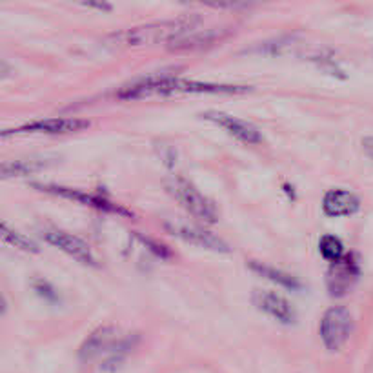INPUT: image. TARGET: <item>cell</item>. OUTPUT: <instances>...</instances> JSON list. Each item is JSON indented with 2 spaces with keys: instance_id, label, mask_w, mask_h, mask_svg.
<instances>
[{
  "instance_id": "6da1fadb",
  "label": "cell",
  "mask_w": 373,
  "mask_h": 373,
  "mask_svg": "<svg viewBox=\"0 0 373 373\" xmlns=\"http://www.w3.org/2000/svg\"><path fill=\"white\" fill-rule=\"evenodd\" d=\"M246 88L222 86V84L197 83L179 77H148L142 80L124 86L119 91L120 99H144L153 95H173V93H237Z\"/></svg>"
},
{
  "instance_id": "7a4b0ae2",
  "label": "cell",
  "mask_w": 373,
  "mask_h": 373,
  "mask_svg": "<svg viewBox=\"0 0 373 373\" xmlns=\"http://www.w3.org/2000/svg\"><path fill=\"white\" fill-rule=\"evenodd\" d=\"M189 29H191V24L186 21H162L124 29L119 33H113L110 38L117 46H152L177 41L188 33Z\"/></svg>"
},
{
  "instance_id": "3957f363",
  "label": "cell",
  "mask_w": 373,
  "mask_h": 373,
  "mask_svg": "<svg viewBox=\"0 0 373 373\" xmlns=\"http://www.w3.org/2000/svg\"><path fill=\"white\" fill-rule=\"evenodd\" d=\"M353 332L352 313L342 306L330 308L320 320V339L330 352H337L346 345Z\"/></svg>"
},
{
  "instance_id": "277c9868",
  "label": "cell",
  "mask_w": 373,
  "mask_h": 373,
  "mask_svg": "<svg viewBox=\"0 0 373 373\" xmlns=\"http://www.w3.org/2000/svg\"><path fill=\"white\" fill-rule=\"evenodd\" d=\"M172 191L177 197V201L181 202L193 217L201 219L204 222L217 221V209H215V206L191 182L184 181V179H175L172 182Z\"/></svg>"
},
{
  "instance_id": "5b68a950",
  "label": "cell",
  "mask_w": 373,
  "mask_h": 373,
  "mask_svg": "<svg viewBox=\"0 0 373 373\" xmlns=\"http://www.w3.org/2000/svg\"><path fill=\"white\" fill-rule=\"evenodd\" d=\"M90 126V122L84 119H77V117H55V119H44L35 120L31 124L11 130V132L2 133V137H8L9 133H50V135H57V133H75L83 132L84 127Z\"/></svg>"
},
{
  "instance_id": "8992f818",
  "label": "cell",
  "mask_w": 373,
  "mask_h": 373,
  "mask_svg": "<svg viewBox=\"0 0 373 373\" xmlns=\"http://www.w3.org/2000/svg\"><path fill=\"white\" fill-rule=\"evenodd\" d=\"M44 238L50 244H53L55 248H58V250H62L64 253L70 255V257H73L80 264H88V266H95L97 264L90 246L78 237H75V235H70L62 230H46Z\"/></svg>"
},
{
  "instance_id": "52a82bcc",
  "label": "cell",
  "mask_w": 373,
  "mask_h": 373,
  "mask_svg": "<svg viewBox=\"0 0 373 373\" xmlns=\"http://www.w3.org/2000/svg\"><path fill=\"white\" fill-rule=\"evenodd\" d=\"M202 117H204L206 120H211V122L224 127L230 135H233L235 139H238L244 144H258L263 140L261 132H258L253 124L246 122V120H241L237 119V117L228 115V113H221V111H208V113H204Z\"/></svg>"
},
{
  "instance_id": "ba28073f",
  "label": "cell",
  "mask_w": 373,
  "mask_h": 373,
  "mask_svg": "<svg viewBox=\"0 0 373 373\" xmlns=\"http://www.w3.org/2000/svg\"><path fill=\"white\" fill-rule=\"evenodd\" d=\"M253 303L257 304L258 310L266 312L268 315H271L273 319H277L283 324H291L295 322V308L291 306L290 300L284 299L279 293H273V291H263L257 290L253 293Z\"/></svg>"
},
{
  "instance_id": "9c48e42d",
  "label": "cell",
  "mask_w": 373,
  "mask_h": 373,
  "mask_svg": "<svg viewBox=\"0 0 373 373\" xmlns=\"http://www.w3.org/2000/svg\"><path fill=\"white\" fill-rule=\"evenodd\" d=\"M168 230L172 231L177 237L184 238V241L191 242V244H197V246L208 248V250L214 251H228V244H226L222 238L215 237L214 233L197 228V226H184V224H175L168 226Z\"/></svg>"
},
{
  "instance_id": "30bf717a",
  "label": "cell",
  "mask_w": 373,
  "mask_h": 373,
  "mask_svg": "<svg viewBox=\"0 0 373 373\" xmlns=\"http://www.w3.org/2000/svg\"><path fill=\"white\" fill-rule=\"evenodd\" d=\"M361 202L357 199V195H353L352 191L346 189H330L324 195L322 208L330 217H345V215L355 214L359 209Z\"/></svg>"
},
{
  "instance_id": "8fae6325",
  "label": "cell",
  "mask_w": 373,
  "mask_h": 373,
  "mask_svg": "<svg viewBox=\"0 0 373 373\" xmlns=\"http://www.w3.org/2000/svg\"><path fill=\"white\" fill-rule=\"evenodd\" d=\"M226 33H228L226 29L219 28L189 29L188 33L172 42V48H175V50H195V48H202V46H211L214 42L221 41Z\"/></svg>"
},
{
  "instance_id": "7c38bea8",
  "label": "cell",
  "mask_w": 373,
  "mask_h": 373,
  "mask_svg": "<svg viewBox=\"0 0 373 373\" xmlns=\"http://www.w3.org/2000/svg\"><path fill=\"white\" fill-rule=\"evenodd\" d=\"M119 346V332L115 328H100L99 332H95L90 339L84 342L83 350H80V357L90 361L93 357L100 355V353L107 352L113 346Z\"/></svg>"
},
{
  "instance_id": "4fadbf2b",
  "label": "cell",
  "mask_w": 373,
  "mask_h": 373,
  "mask_svg": "<svg viewBox=\"0 0 373 373\" xmlns=\"http://www.w3.org/2000/svg\"><path fill=\"white\" fill-rule=\"evenodd\" d=\"M35 188L42 189V191H50V193H57V195H62V197L66 199H73V201H78V202H84V204H90V206H95V208H104V209H113V211H120L119 208H115V206H110V202L103 201V199L99 197H93V195H86V193L83 191H77V189H71V188H64V186H35Z\"/></svg>"
},
{
  "instance_id": "5bb4252c",
  "label": "cell",
  "mask_w": 373,
  "mask_h": 373,
  "mask_svg": "<svg viewBox=\"0 0 373 373\" xmlns=\"http://www.w3.org/2000/svg\"><path fill=\"white\" fill-rule=\"evenodd\" d=\"M0 231H2V237H4V241L9 242L11 246L19 248V250H22V251H31V253L38 251V248L35 246V242L29 241L26 235L19 233L17 230H11L6 222L0 226Z\"/></svg>"
},
{
  "instance_id": "9a60e30c",
  "label": "cell",
  "mask_w": 373,
  "mask_h": 373,
  "mask_svg": "<svg viewBox=\"0 0 373 373\" xmlns=\"http://www.w3.org/2000/svg\"><path fill=\"white\" fill-rule=\"evenodd\" d=\"M251 268H253L255 271H258V273L263 275V277H266V279L273 280V283L283 284V286H286V288L299 286V284H297V280L293 279V277H290L288 273H284V271H279V270H275V268L264 266V264H258V263H251Z\"/></svg>"
},
{
  "instance_id": "2e32d148",
  "label": "cell",
  "mask_w": 373,
  "mask_h": 373,
  "mask_svg": "<svg viewBox=\"0 0 373 373\" xmlns=\"http://www.w3.org/2000/svg\"><path fill=\"white\" fill-rule=\"evenodd\" d=\"M319 250L324 258H328L332 263H339L345 248H342V242L337 237H333V235H324L319 242Z\"/></svg>"
},
{
  "instance_id": "e0dca14e",
  "label": "cell",
  "mask_w": 373,
  "mask_h": 373,
  "mask_svg": "<svg viewBox=\"0 0 373 373\" xmlns=\"http://www.w3.org/2000/svg\"><path fill=\"white\" fill-rule=\"evenodd\" d=\"M42 162L38 160H13V162H4L2 164V175L4 177H13V175H26V173H31L35 169L42 168Z\"/></svg>"
},
{
  "instance_id": "ac0fdd59",
  "label": "cell",
  "mask_w": 373,
  "mask_h": 373,
  "mask_svg": "<svg viewBox=\"0 0 373 373\" xmlns=\"http://www.w3.org/2000/svg\"><path fill=\"white\" fill-rule=\"evenodd\" d=\"M362 148H364V152L368 153L369 159L373 160V137H366V139H362Z\"/></svg>"
}]
</instances>
